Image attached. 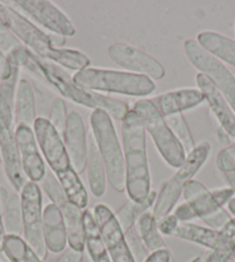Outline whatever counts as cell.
<instances>
[{"label": "cell", "mask_w": 235, "mask_h": 262, "mask_svg": "<svg viewBox=\"0 0 235 262\" xmlns=\"http://www.w3.org/2000/svg\"><path fill=\"white\" fill-rule=\"evenodd\" d=\"M37 65L43 78L53 88H56L62 97L69 99L79 105L92 110H103L110 115L111 118L121 121L130 111L128 103L76 85L68 72L53 62L37 57Z\"/></svg>", "instance_id": "cell-3"}, {"label": "cell", "mask_w": 235, "mask_h": 262, "mask_svg": "<svg viewBox=\"0 0 235 262\" xmlns=\"http://www.w3.org/2000/svg\"><path fill=\"white\" fill-rule=\"evenodd\" d=\"M36 119V103L33 88L25 79H21L17 85L14 101V123L33 127Z\"/></svg>", "instance_id": "cell-23"}, {"label": "cell", "mask_w": 235, "mask_h": 262, "mask_svg": "<svg viewBox=\"0 0 235 262\" xmlns=\"http://www.w3.org/2000/svg\"><path fill=\"white\" fill-rule=\"evenodd\" d=\"M157 199V193L155 191H151L149 193V195L144 199L141 202H133L130 201L126 203L119 209V211L115 214V217L119 222L121 229L125 232V234L129 232L130 230L135 228V224H136L137 220L139 216L147 213L153 207Z\"/></svg>", "instance_id": "cell-28"}, {"label": "cell", "mask_w": 235, "mask_h": 262, "mask_svg": "<svg viewBox=\"0 0 235 262\" xmlns=\"http://www.w3.org/2000/svg\"><path fill=\"white\" fill-rule=\"evenodd\" d=\"M14 125V109L0 98V155L8 180L16 192H21L28 182L22 169Z\"/></svg>", "instance_id": "cell-9"}, {"label": "cell", "mask_w": 235, "mask_h": 262, "mask_svg": "<svg viewBox=\"0 0 235 262\" xmlns=\"http://www.w3.org/2000/svg\"><path fill=\"white\" fill-rule=\"evenodd\" d=\"M3 252L11 262H44L20 236L6 234L3 243Z\"/></svg>", "instance_id": "cell-32"}, {"label": "cell", "mask_w": 235, "mask_h": 262, "mask_svg": "<svg viewBox=\"0 0 235 262\" xmlns=\"http://www.w3.org/2000/svg\"><path fill=\"white\" fill-rule=\"evenodd\" d=\"M173 215L178 219L180 222H193L194 220L197 219V216L195 214V211L192 209V207L188 205L187 202L181 203L178 207L174 208Z\"/></svg>", "instance_id": "cell-40"}, {"label": "cell", "mask_w": 235, "mask_h": 262, "mask_svg": "<svg viewBox=\"0 0 235 262\" xmlns=\"http://www.w3.org/2000/svg\"><path fill=\"white\" fill-rule=\"evenodd\" d=\"M226 179H227V182L229 184V187L233 189L234 192V195H235V172H226L224 173Z\"/></svg>", "instance_id": "cell-47"}, {"label": "cell", "mask_w": 235, "mask_h": 262, "mask_svg": "<svg viewBox=\"0 0 235 262\" xmlns=\"http://www.w3.org/2000/svg\"><path fill=\"white\" fill-rule=\"evenodd\" d=\"M228 210H229V213L232 214L233 216H234V219H235V198H233L232 200H230L228 203Z\"/></svg>", "instance_id": "cell-48"}, {"label": "cell", "mask_w": 235, "mask_h": 262, "mask_svg": "<svg viewBox=\"0 0 235 262\" xmlns=\"http://www.w3.org/2000/svg\"><path fill=\"white\" fill-rule=\"evenodd\" d=\"M24 239L42 260L48 256L43 232V196L37 183L28 182L20 192Z\"/></svg>", "instance_id": "cell-10"}, {"label": "cell", "mask_w": 235, "mask_h": 262, "mask_svg": "<svg viewBox=\"0 0 235 262\" xmlns=\"http://www.w3.org/2000/svg\"><path fill=\"white\" fill-rule=\"evenodd\" d=\"M42 187L51 200V203L56 205L60 210L65 222L69 247L83 253L85 248V230L82 209L67 199L60 183L51 170L46 171V174L42 180Z\"/></svg>", "instance_id": "cell-8"}, {"label": "cell", "mask_w": 235, "mask_h": 262, "mask_svg": "<svg viewBox=\"0 0 235 262\" xmlns=\"http://www.w3.org/2000/svg\"><path fill=\"white\" fill-rule=\"evenodd\" d=\"M212 196L215 198V200L219 203V206L224 208L225 205L232 200L234 196V192L230 187H223V188H217L211 191Z\"/></svg>", "instance_id": "cell-41"}, {"label": "cell", "mask_w": 235, "mask_h": 262, "mask_svg": "<svg viewBox=\"0 0 235 262\" xmlns=\"http://www.w3.org/2000/svg\"><path fill=\"white\" fill-rule=\"evenodd\" d=\"M82 252H78L69 247L68 250L62 252V255L59 257V260L57 262H82Z\"/></svg>", "instance_id": "cell-45"}, {"label": "cell", "mask_w": 235, "mask_h": 262, "mask_svg": "<svg viewBox=\"0 0 235 262\" xmlns=\"http://www.w3.org/2000/svg\"><path fill=\"white\" fill-rule=\"evenodd\" d=\"M150 101L155 105L158 112L167 118V117L180 115L183 111L192 110L205 101L201 90L194 88L176 89L172 92L162 93L158 96L151 98Z\"/></svg>", "instance_id": "cell-18"}, {"label": "cell", "mask_w": 235, "mask_h": 262, "mask_svg": "<svg viewBox=\"0 0 235 262\" xmlns=\"http://www.w3.org/2000/svg\"><path fill=\"white\" fill-rule=\"evenodd\" d=\"M13 72V66L8 61V58L5 53L0 51V82L8 79Z\"/></svg>", "instance_id": "cell-43"}, {"label": "cell", "mask_w": 235, "mask_h": 262, "mask_svg": "<svg viewBox=\"0 0 235 262\" xmlns=\"http://www.w3.org/2000/svg\"><path fill=\"white\" fill-rule=\"evenodd\" d=\"M108 57L130 73L147 76L152 81L161 80L165 76V69L159 61L132 45L113 43L108 48Z\"/></svg>", "instance_id": "cell-14"}, {"label": "cell", "mask_w": 235, "mask_h": 262, "mask_svg": "<svg viewBox=\"0 0 235 262\" xmlns=\"http://www.w3.org/2000/svg\"><path fill=\"white\" fill-rule=\"evenodd\" d=\"M4 228L6 234L20 236L24 234V221H22L21 198L17 194L8 196L4 207Z\"/></svg>", "instance_id": "cell-33"}, {"label": "cell", "mask_w": 235, "mask_h": 262, "mask_svg": "<svg viewBox=\"0 0 235 262\" xmlns=\"http://www.w3.org/2000/svg\"><path fill=\"white\" fill-rule=\"evenodd\" d=\"M33 129L38 147L44 155L45 162L56 177L73 168L66 150L65 142L62 141V137L51 125L49 119L38 117L33 126Z\"/></svg>", "instance_id": "cell-13"}, {"label": "cell", "mask_w": 235, "mask_h": 262, "mask_svg": "<svg viewBox=\"0 0 235 262\" xmlns=\"http://www.w3.org/2000/svg\"><path fill=\"white\" fill-rule=\"evenodd\" d=\"M217 138H218L220 143H223V144H229L230 143L229 135L226 133L221 127H219L218 130H217Z\"/></svg>", "instance_id": "cell-46"}, {"label": "cell", "mask_w": 235, "mask_h": 262, "mask_svg": "<svg viewBox=\"0 0 235 262\" xmlns=\"http://www.w3.org/2000/svg\"><path fill=\"white\" fill-rule=\"evenodd\" d=\"M85 170L90 191L96 198H102L106 192V170L92 135L88 138V160Z\"/></svg>", "instance_id": "cell-21"}, {"label": "cell", "mask_w": 235, "mask_h": 262, "mask_svg": "<svg viewBox=\"0 0 235 262\" xmlns=\"http://www.w3.org/2000/svg\"><path fill=\"white\" fill-rule=\"evenodd\" d=\"M92 215L112 262H135L126 234L111 208L98 203L93 208Z\"/></svg>", "instance_id": "cell-12"}, {"label": "cell", "mask_w": 235, "mask_h": 262, "mask_svg": "<svg viewBox=\"0 0 235 262\" xmlns=\"http://www.w3.org/2000/svg\"><path fill=\"white\" fill-rule=\"evenodd\" d=\"M83 223L85 230V248L92 262H112L111 256L103 243L93 215L88 209L83 211Z\"/></svg>", "instance_id": "cell-26"}, {"label": "cell", "mask_w": 235, "mask_h": 262, "mask_svg": "<svg viewBox=\"0 0 235 262\" xmlns=\"http://www.w3.org/2000/svg\"><path fill=\"white\" fill-rule=\"evenodd\" d=\"M43 232L48 251L54 254L66 251L68 238L65 222L59 208L53 203H49L43 210Z\"/></svg>", "instance_id": "cell-20"}, {"label": "cell", "mask_w": 235, "mask_h": 262, "mask_svg": "<svg viewBox=\"0 0 235 262\" xmlns=\"http://www.w3.org/2000/svg\"><path fill=\"white\" fill-rule=\"evenodd\" d=\"M13 4L27 13L35 22L49 29L51 34L64 37L76 34L73 22L56 4L46 0H17Z\"/></svg>", "instance_id": "cell-15"}, {"label": "cell", "mask_w": 235, "mask_h": 262, "mask_svg": "<svg viewBox=\"0 0 235 262\" xmlns=\"http://www.w3.org/2000/svg\"><path fill=\"white\" fill-rule=\"evenodd\" d=\"M135 229H136L149 254L160 250H169L161 237V233L158 230L157 219L152 214V211H147V213L139 216L136 224H135Z\"/></svg>", "instance_id": "cell-27"}, {"label": "cell", "mask_w": 235, "mask_h": 262, "mask_svg": "<svg viewBox=\"0 0 235 262\" xmlns=\"http://www.w3.org/2000/svg\"><path fill=\"white\" fill-rule=\"evenodd\" d=\"M22 45L24 44L17 39L16 36L6 26L0 24V51L7 56L13 50L20 48Z\"/></svg>", "instance_id": "cell-38"}, {"label": "cell", "mask_w": 235, "mask_h": 262, "mask_svg": "<svg viewBox=\"0 0 235 262\" xmlns=\"http://www.w3.org/2000/svg\"><path fill=\"white\" fill-rule=\"evenodd\" d=\"M79 87L95 93H113L126 96L144 97L156 90V84L147 76L108 69L88 67L72 76Z\"/></svg>", "instance_id": "cell-4"}, {"label": "cell", "mask_w": 235, "mask_h": 262, "mask_svg": "<svg viewBox=\"0 0 235 262\" xmlns=\"http://www.w3.org/2000/svg\"><path fill=\"white\" fill-rule=\"evenodd\" d=\"M62 137L74 170L79 174L84 172L88 160V137L83 118L79 112H69Z\"/></svg>", "instance_id": "cell-17"}, {"label": "cell", "mask_w": 235, "mask_h": 262, "mask_svg": "<svg viewBox=\"0 0 235 262\" xmlns=\"http://www.w3.org/2000/svg\"><path fill=\"white\" fill-rule=\"evenodd\" d=\"M157 223H158V230H159L161 236L172 237L175 228L178 227L179 220L171 213L169 215H166L165 217L158 220Z\"/></svg>", "instance_id": "cell-39"}, {"label": "cell", "mask_w": 235, "mask_h": 262, "mask_svg": "<svg viewBox=\"0 0 235 262\" xmlns=\"http://www.w3.org/2000/svg\"><path fill=\"white\" fill-rule=\"evenodd\" d=\"M57 179L60 183L62 189H64L67 199L73 205L79 207L80 209H84L88 206V192L84 187L82 180L80 178V174L76 172L74 168H72L65 173L58 176Z\"/></svg>", "instance_id": "cell-31"}, {"label": "cell", "mask_w": 235, "mask_h": 262, "mask_svg": "<svg viewBox=\"0 0 235 262\" xmlns=\"http://www.w3.org/2000/svg\"><path fill=\"white\" fill-rule=\"evenodd\" d=\"M211 154V144L209 142H201L196 144L192 152H189L184 159L182 165L178 168L173 178L175 182L184 186L189 180H193L195 174L202 169Z\"/></svg>", "instance_id": "cell-25"}, {"label": "cell", "mask_w": 235, "mask_h": 262, "mask_svg": "<svg viewBox=\"0 0 235 262\" xmlns=\"http://www.w3.org/2000/svg\"><path fill=\"white\" fill-rule=\"evenodd\" d=\"M8 193L5 188L0 187V252H3V243L4 239L6 237V232H5V228H4V219H3V214H4V207H5V203L8 199Z\"/></svg>", "instance_id": "cell-42"}, {"label": "cell", "mask_w": 235, "mask_h": 262, "mask_svg": "<svg viewBox=\"0 0 235 262\" xmlns=\"http://www.w3.org/2000/svg\"><path fill=\"white\" fill-rule=\"evenodd\" d=\"M196 83L198 90H201L211 111L220 124V127L229 135L230 139L235 140V112L232 107L204 75L198 73L196 75Z\"/></svg>", "instance_id": "cell-19"}, {"label": "cell", "mask_w": 235, "mask_h": 262, "mask_svg": "<svg viewBox=\"0 0 235 262\" xmlns=\"http://www.w3.org/2000/svg\"><path fill=\"white\" fill-rule=\"evenodd\" d=\"M217 168L221 172H235V143L225 148L217 156Z\"/></svg>", "instance_id": "cell-37"}, {"label": "cell", "mask_w": 235, "mask_h": 262, "mask_svg": "<svg viewBox=\"0 0 235 262\" xmlns=\"http://www.w3.org/2000/svg\"><path fill=\"white\" fill-rule=\"evenodd\" d=\"M123 150L126 165V191L130 201L141 202L151 192L146 129L130 109L123 120Z\"/></svg>", "instance_id": "cell-2"}, {"label": "cell", "mask_w": 235, "mask_h": 262, "mask_svg": "<svg viewBox=\"0 0 235 262\" xmlns=\"http://www.w3.org/2000/svg\"><path fill=\"white\" fill-rule=\"evenodd\" d=\"M189 262H203V257H201V256H196V257H194L193 260H191Z\"/></svg>", "instance_id": "cell-49"}, {"label": "cell", "mask_w": 235, "mask_h": 262, "mask_svg": "<svg viewBox=\"0 0 235 262\" xmlns=\"http://www.w3.org/2000/svg\"><path fill=\"white\" fill-rule=\"evenodd\" d=\"M15 138L20 152L22 169H24L27 179L33 183L42 182L48 169L42 155H40V149L33 127L26 125H17L15 127Z\"/></svg>", "instance_id": "cell-16"}, {"label": "cell", "mask_w": 235, "mask_h": 262, "mask_svg": "<svg viewBox=\"0 0 235 262\" xmlns=\"http://www.w3.org/2000/svg\"><path fill=\"white\" fill-rule=\"evenodd\" d=\"M165 120L172 132H173V134L175 135L176 140H178L180 144L182 146L187 156L189 152H192L194 150V148L196 147V144H195V141H194L191 129H189V126L187 124V121L184 120L182 114L167 117V118H165Z\"/></svg>", "instance_id": "cell-34"}, {"label": "cell", "mask_w": 235, "mask_h": 262, "mask_svg": "<svg viewBox=\"0 0 235 262\" xmlns=\"http://www.w3.org/2000/svg\"><path fill=\"white\" fill-rule=\"evenodd\" d=\"M235 257V219H232L217 233L216 242L203 262H230Z\"/></svg>", "instance_id": "cell-24"}, {"label": "cell", "mask_w": 235, "mask_h": 262, "mask_svg": "<svg viewBox=\"0 0 235 262\" xmlns=\"http://www.w3.org/2000/svg\"><path fill=\"white\" fill-rule=\"evenodd\" d=\"M172 254L170 250H160L149 254L144 262H171Z\"/></svg>", "instance_id": "cell-44"}, {"label": "cell", "mask_w": 235, "mask_h": 262, "mask_svg": "<svg viewBox=\"0 0 235 262\" xmlns=\"http://www.w3.org/2000/svg\"><path fill=\"white\" fill-rule=\"evenodd\" d=\"M126 238H127V243L129 246V250L132 252V255L134 257L135 262H144L147 257L149 256V253L147 251L146 246L142 243L141 238H139L136 229H132L129 232L126 233Z\"/></svg>", "instance_id": "cell-36"}, {"label": "cell", "mask_w": 235, "mask_h": 262, "mask_svg": "<svg viewBox=\"0 0 235 262\" xmlns=\"http://www.w3.org/2000/svg\"><path fill=\"white\" fill-rule=\"evenodd\" d=\"M92 138L101 152L106 177L116 192L126 191V165L123 146L120 144L111 116L103 110H93L90 116Z\"/></svg>", "instance_id": "cell-5"}, {"label": "cell", "mask_w": 235, "mask_h": 262, "mask_svg": "<svg viewBox=\"0 0 235 262\" xmlns=\"http://www.w3.org/2000/svg\"><path fill=\"white\" fill-rule=\"evenodd\" d=\"M67 118H68V112H67L65 101L62 98H56L51 105V110H50L49 121L61 137L65 133Z\"/></svg>", "instance_id": "cell-35"}, {"label": "cell", "mask_w": 235, "mask_h": 262, "mask_svg": "<svg viewBox=\"0 0 235 262\" xmlns=\"http://www.w3.org/2000/svg\"><path fill=\"white\" fill-rule=\"evenodd\" d=\"M0 24L6 26L17 39L42 59L69 71H83L91 65L90 58L74 49L54 48L50 34L11 6L0 3Z\"/></svg>", "instance_id": "cell-1"}, {"label": "cell", "mask_w": 235, "mask_h": 262, "mask_svg": "<svg viewBox=\"0 0 235 262\" xmlns=\"http://www.w3.org/2000/svg\"><path fill=\"white\" fill-rule=\"evenodd\" d=\"M217 233H218V231H215L210 228L201 227V225H197L193 222L187 223L179 221L178 227L175 228L172 237L197 244V245L210 250L216 242Z\"/></svg>", "instance_id": "cell-29"}, {"label": "cell", "mask_w": 235, "mask_h": 262, "mask_svg": "<svg viewBox=\"0 0 235 262\" xmlns=\"http://www.w3.org/2000/svg\"><path fill=\"white\" fill-rule=\"evenodd\" d=\"M183 49L189 62L210 81L235 112V76L223 61L203 49L196 40L187 39Z\"/></svg>", "instance_id": "cell-7"}, {"label": "cell", "mask_w": 235, "mask_h": 262, "mask_svg": "<svg viewBox=\"0 0 235 262\" xmlns=\"http://www.w3.org/2000/svg\"><path fill=\"white\" fill-rule=\"evenodd\" d=\"M196 42L220 61L235 67V40L216 31H202Z\"/></svg>", "instance_id": "cell-22"}, {"label": "cell", "mask_w": 235, "mask_h": 262, "mask_svg": "<svg viewBox=\"0 0 235 262\" xmlns=\"http://www.w3.org/2000/svg\"><path fill=\"white\" fill-rule=\"evenodd\" d=\"M3 164V161H2V155H0V166Z\"/></svg>", "instance_id": "cell-50"}, {"label": "cell", "mask_w": 235, "mask_h": 262, "mask_svg": "<svg viewBox=\"0 0 235 262\" xmlns=\"http://www.w3.org/2000/svg\"><path fill=\"white\" fill-rule=\"evenodd\" d=\"M132 110L141 119L144 129L151 137L166 163L172 168H180L186 159V152L169 127L164 117L158 112L150 99H139L135 102Z\"/></svg>", "instance_id": "cell-6"}, {"label": "cell", "mask_w": 235, "mask_h": 262, "mask_svg": "<svg viewBox=\"0 0 235 262\" xmlns=\"http://www.w3.org/2000/svg\"><path fill=\"white\" fill-rule=\"evenodd\" d=\"M183 187L184 186H182L178 182H175L173 178L167 180L162 185L159 193L157 194L156 202L153 205L152 209V214L155 215L157 221L172 213V210L175 208L180 196L182 195Z\"/></svg>", "instance_id": "cell-30"}, {"label": "cell", "mask_w": 235, "mask_h": 262, "mask_svg": "<svg viewBox=\"0 0 235 262\" xmlns=\"http://www.w3.org/2000/svg\"><path fill=\"white\" fill-rule=\"evenodd\" d=\"M182 195L195 211L197 219L202 220L207 228L215 231H220L232 220L227 211L215 200L211 191L195 179L189 180L184 185Z\"/></svg>", "instance_id": "cell-11"}]
</instances>
